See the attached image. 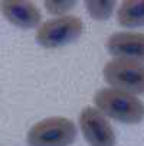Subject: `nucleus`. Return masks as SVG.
<instances>
[{"instance_id": "f257e3e1", "label": "nucleus", "mask_w": 144, "mask_h": 146, "mask_svg": "<svg viewBox=\"0 0 144 146\" xmlns=\"http://www.w3.org/2000/svg\"><path fill=\"white\" fill-rule=\"evenodd\" d=\"M94 103L102 114L121 123L137 124L144 119V103L126 91L101 88L95 93Z\"/></svg>"}, {"instance_id": "f03ea898", "label": "nucleus", "mask_w": 144, "mask_h": 146, "mask_svg": "<svg viewBox=\"0 0 144 146\" xmlns=\"http://www.w3.org/2000/svg\"><path fill=\"white\" fill-rule=\"evenodd\" d=\"M76 137V127L65 117H48L37 121L28 133L29 146H71Z\"/></svg>"}, {"instance_id": "7ed1b4c3", "label": "nucleus", "mask_w": 144, "mask_h": 146, "mask_svg": "<svg viewBox=\"0 0 144 146\" xmlns=\"http://www.w3.org/2000/svg\"><path fill=\"white\" fill-rule=\"evenodd\" d=\"M84 32V23L76 16H60L45 22L36 32V42L43 48H60L76 40Z\"/></svg>"}, {"instance_id": "20e7f679", "label": "nucleus", "mask_w": 144, "mask_h": 146, "mask_svg": "<svg viewBox=\"0 0 144 146\" xmlns=\"http://www.w3.org/2000/svg\"><path fill=\"white\" fill-rule=\"evenodd\" d=\"M104 78L115 90L144 94V64L137 61L112 59L104 67Z\"/></svg>"}, {"instance_id": "39448f33", "label": "nucleus", "mask_w": 144, "mask_h": 146, "mask_svg": "<svg viewBox=\"0 0 144 146\" xmlns=\"http://www.w3.org/2000/svg\"><path fill=\"white\" fill-rule=\"evenodd\" d=\"M79 127L91 146H115V133L98 109L87 107L79 114Z\"/></svg>"}, {"instance_id": "423d86ee", "label": "nucleus", "mask_w": 144, "mask_h": 146, "mask_svg": "<svg viewBox=\"0 0 144 146\" xmlns=\"http://www.w3.org/2000/svg\"><path fill=\"white\" fill-rule=\"evenodd\" d=\"M108 52L117 59L144 62V33L117 32L107 42Z\"/></svg>"}, {"instance_id": "0eeeda50", "label": "nucleus", "mask_w": 144, "mask_h": 146, "mask_svg": "<svg viewBox=\"0 0 144 146\" xmlns=\"http://www.w3.org/2000/svg\"><path fill=\"white\" fill-rule=\"evenodd\" d=\"M0 10L5 17L14 26L30 29L40 23V10L32 2H22V0H5L0 2Z\"/></svg>"}, {"instance_id": "6e6552de", "label": "nucleus", "mask_w": 144, "mask_h": 146, "mask_svg": "<svg viewBox=\"0 0 144 146\" xmlns=\"http://www.w3.org/2000/svg\"><path fill=\"white\" fill-rule=\"evenodd\" d=\"M117 20L121 26L137 28L144 26V2L128 0L118 7Z\"/></svg>"}, {"instance_id": "1a4fd4ad", "label": "nucleus", "mask_w": 144, "mask_h": 146, "mask_svg": "<svg viewBox=\"0 0 144 146\" xmlns=\"http://www.w3.org/2000/svg\"><path fill=\"white\" fill-rule=\"evenodd\" d=\"M85 6H87V10L92 19L105 20L114 12L115 2H87Z\"/></svg>"}, {"instance_id": "9d476101", "label": "nucleus", "mask_w": 144, "mask_h": 146, "mask_svg": "<svg viewBox=\"0 0 144 146\" xmlns=\"http://www.w3.org/2000/svg\"><path fill=\"white\" fill-rule=\"evenodd\" d=\"M76 2H45V7L52 15H60L66 13L71 9H74Z\"/></svg>"}]
</instances>
